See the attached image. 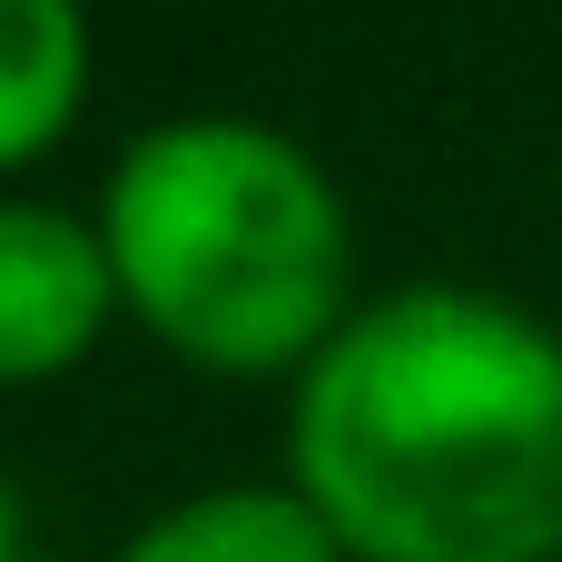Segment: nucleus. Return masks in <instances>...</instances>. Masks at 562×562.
Segmentation results:
<instances>
[{
    "label": "nucleus",
    "instance_id": "nucleus-5",
    "mask_svg": "<svg viewBox=\"0 0 562 562\" xmlns=\"http://www.w3.org/2000/svg\"><path fill=\"white\" fill-rule=\"evenodd\" d=\"M109 562H346L336 533L286 494V484H227V494H188L158 524H138Z\"/></svg>",
    "mask_w": 562,
    "mask_h": 562
},
{
    "label": "nucleus",
    "instance_id": "nucleus-3",
    "mask_svg": "<svg viewBox=\"0 0 562 562\" xmlns=\"http://www.w3.org/2000/svg\"><path fill=\"white\" fill-rule=\"evenodd\" d=\"M119 316V277L99 247V217H69L49 198H0V385L69 375Z\"/></svg>",
    "mask_w": 562,
    "mask_h": 562
},
{
    "label": "nucleus",
    "instance_id": "nucleus-7",
    "mask_svg": "<svg viewBox=\"0 0 562 562\" xmlns=\"http://www.w3.org/2000/svg\"><path fill=\"white\" fill-rule=\"evenodd\" d=\"M20 562H59V553H20Z\"/></svg>",
    "mask_w": 562,
    "mask_h": 562
},
{
    "label": "nucleus",
    "instance_id": "nucleus-2",
    "mask_svg": "<svg viewBox=\"0 0 562 562\" xmlns=\"http://www.w3.org/2000/svg\"><path fill=\"white\" fill-rule=\"evenodd\" d=\"M119 316L217 375H306L356 316V237L336 178L257 119H158L99 188Z\"/></svg>",
    "mask_w": 562,
    "mask_h": 562
},
{
    "label": "nucleus",
    "instance_id": "nucleus-6",
    "mask_svg": "<svg viewBox=\"0 0 562 562\" xmlns=\"http://www.w3.org/2000/svg\"><path fill=\"white\" fill-rule=\"evenodd\" d=\"M20 553H30V543H20V494L0 484V562H20Z\"/></svg>",
    "mask_w": 562,
    "mask_h": 562
},
{
    "label": "nucleus",
    "instance_id": "nucleus-4",
    "mask_svg": "<svg viewBox=\"0 0 562 562\" xmlns=\"http://www.w3.org/2000/svg\"><path fill=\"white\" fill-rule=\"evenodd\" d=\"M89 99V20L69 0H0V178L49 158Z\"/></svg>",
    "mask_w": 562,
    "mask_h": 562
},
{
    "label": "nucleus",
    "instance_id": "nucleus-1",
    "mask_svg": "<svg viewBox=\"0 0 562 562\" xmlns=\"http://www.w3.org/2000/svg\"><path fill=\"white\" fill-rule=\"evenodd\" d=\"M286 494L346 562H553L562 336L445 277L356 306L296 375Z\"/></svg>",
    "mask_w": 562,
    "mask_h": 562
}]
</instances>
